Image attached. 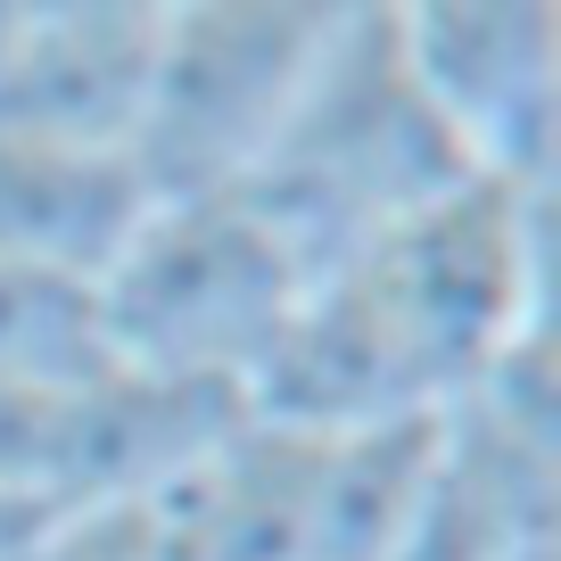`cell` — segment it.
<instances>
[{"instance_id": "cell-1", "label": "cell", "mask_w": 561, "mask_h": 561, "mask_svg": "<svg viewBox=\"0 0 561 561\" xmlns=\"http://www.w3.org/2000/svg\"><path fill=\"white\" fill-rule=\"evenodd\" d=\"M455 182H471V165L404 67L397 9H347L298 116L280 124L273 158L240 191H256V207L322 273L446 198Z\"/></svg>"}, {"instance_id": "cell-2", "label": "cell", "mask_w": 561, "mask_h": 561, "mask_svg": "<svg viewBox=\"0 0 561 561\" xmlns=\"http://www.w3.org/2000/svg\"><path fill=\"white\" fill-rule=\"evenodd\" d=\"M306 280L314 264L256 207V191H191L149 198L116 264L91 280V306L116 364L248 397L264 347L298 314Z\"/></svg>"}, {"instance_id": "cell-3", "label": "cell", "mask_w": 561, "mask_h": 561, "mask_svg": "<svg viewBox=\"0 0 561 561\" xmlns=\"http://www.w3.org/2000/svg\"><path fill=\"white\" fill-rule=\"evenodd\" d=\"M545 248H553V191L471 174L339 264L371 289L421 397L455 413L495 380L512 347L545 331Z\"/></svg>"}, {"instance_id": "cell-4", "label": "cell", "mask_w": 561, "mask_h": 561, "mask_svg": "<svg viewBox=\"0 0 561 561\" xmlns=\"http://www.w3.org/2000/svg\"><path fill=\"white\" fill-rule=\"evenodd\" d=\"M339 18L331 0H165L158 91L133 149L149 198L240 191L298 116Z\"/></svg>"}, {"instance_id": "cell-5", "label": "cell", "mask_w": 561, "mask_h": 561, "mask_svg": "<svg viewBox=\"0 0 561 561\" xmlns=\"http://www.w3.org/2000/svg\"><path fill=\"white\" fill-rule=\"evenodd\" d=\"M397 50L471 174L553 191L561 0H404Z\"/></svg>"}, {"instance_id": "cell-6", "label": "cell", "mask_w": 561, "mask_h": 561, "mask_svg": "<svg viewBox=\"0 0 561 561\" xmlns=\"http://www.w3.org/2000/svg\"><path fill=\"white\" fill-rule=\"evenodd\" d=\"M165 0H67L18 9L0 50V133L83 158H133L158 91Z\"/></svg>"}, {"instance_id": "cell-7", "label": "cell", "mask_w": 561, "mask_h": 561, "mask_svg": "<svg viewBox=\"0 0 561 561\" xmlns=\"http://www.w3.org/2000/svg\"><path fill=\"white\" fill-rule=\"evenodd\" d=\"M140 215H149V182L133 158H83V149L0 133V264H34L91 289Z\"/></svg>"}, {"instance_id": "cell-8", "label": "cell", "mask_w": 561, "mask_h": 561, "mask_svg": "<svg viewBox=\"0 0 561 561\" xmlns=\"http://www.w3.org/2000/svg\"><path fill=\"white\" fill-rule=\"evenodd\" d=\"M446 462V413L314 438V561H404Z\"/></svg>"}, {"instance_id": "cell-9", "label": "cell", "mask_w": 561, "mask_h": 561, "mask_svg": "<svg viewBox=\"0 0 561 561\" xmlns=\"http://www.w3.org/2000/svg\"><path fill=\"white\" fill-rule=\"evenodd\" d=\"M100 306L83 280L0 264V388H50V380H91L107 371Z\"/></svg>"}, {"instance_id": "cell-10", "label": "cell", "mask_w": 561, "mask_h": 561, "mask_svg": "<svg viewBox=\"0 0 561 561\" xmlns=\"http://www.w3.org/2000/svg\"><path fill=\"white\" fill-rule=\"evenodd\" d=\"M18 561H165L158 537V504H91V512H58L34 528Z\"/></svg>"}]
</instances>
